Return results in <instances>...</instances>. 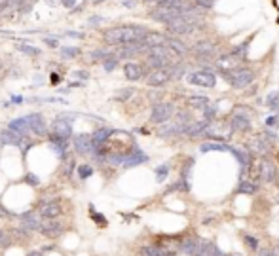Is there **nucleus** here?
Listing matches in <instances>:
<instances>
[{"label": "nucleus", "instance_id": "obj_27", "mask_svg": "<svg viewBox=\"0 0 279 256\" xmlns=\"http://www.w3.org/2000/svg\"><path fill=\"white\" fill-rule=\"evenodd\" d=\"M8 129H12L15 133H19V135H29V127H27V120H25V116L23 118H15V120L10 121V125Z\"/></svg>", "mask_w": 279, "mask_h": 256}, {"label": "nucleus", "instance_id": "obj_22", "mask_svg": "<svg viewBox=\"0 0 279 256\" xmlns=\"http://www.w3.org/2000/svg\"><path fill=\"white\" fill-rule=\"evenodd\" d=\"M230 127H232V131H249L251 121L243 114H234L232 120H230Z\"/></svg>", "mask_w": 279, "mask_h": 256}, {"label": "nucleus", "instance_id": "obj_4", "mask_svg": "<svg viewBox=\"0 0 279 256\" xmlns=\"http://www.w3.org/2000/svg\"><path fill=\"white\" fill-rule=\"evenodd\" d=\"M232 133L234 131L230 127V121H209V125L203 131V135L215 141H228Z\"/></svg>", "mask_w": 279, "mask_h": 256}, {"label": "nucleus", "instance_id": "obj_17", "mask_svg": "<svg viewBox=\"0 0 279 256\" xmlns=\"http://www.w3.org/2000/svg\"><path fill=\"white\" fill-rule=\"evenodd\" d=\"M123 76H126L129 82H139V80L144 76V67L139 63L129 61V63L123 65Z\"/></svg>", "mask_w": 279, "mask_h": 256}, {"label": "nucleus", "instance_id": "obj_14", "mask_svg": "<svg viewBox=\"0 0 279 256\" xmlns=\"http://www.w3.org/2000/svg\"><path fill=\"white\" fill-rule=\"evenodd\" d=\"M17 220L21 222V228H25V230H29L30 234L33 232H38L40 230V224H42V216L36 213H21L17 214Z\"/></svg>", "mask_w": 279, "mask_h": 256}, {"label": "nucleus", "instance_id": "obj_20", "mask_svg": "<svg viewBox=\"0 0 279 256\" xmlns=\"http://www.w3.org/2000/svg\"><path fill=\"white\" fill-rule=\"evenodd\" d=\"M196 256H224V254H222L221 250H219V247H216L215 243L205 241V239H200Z\"/></svg>", "mask_w": 279, "mask_h": 256}, {"label": "nucleus", "instance_id": "obj_11", "mask_svg": "<svg viewBox=\"0 0 279 256\" xmlns=\"http://www.w3.org/2000/svg\"><path fill=\"white\" fill-rule=\"evenodd\" d=\"M188 82L200 87H215L216 76L211 71H196L188 74Z\"/></svg>", "mask_w": 279, "mask_h": 256}, {"label": "nucleus", "instance_id": "obj_41", "mask_svg": "<svg viewBox=\"0 0 279 256\" xmlns=\"http://www.w3.org/2000/svg\"><path fill=\"white\" fill-rule=\"evenodd\" d=\"M12 234H14L15 237H19V239H29L30 235H33L29 232V230H25V228H21V226H19V228H14V230H12Z\"/></svg>", "mask_w": 279, "mask_h": 256}, {"label": "nucleus", "instance_id": "obj_54", "mask_svg": "<svg viewBox=\"0 0 279 256\" xmlns=\"http://www.w3.org/2000/svg\"><path fill=\"white\" fill-rule=\"evenodd\" d=\"M27 256H44V254L40 252V250H30V252Z\"/></svg>", "mask_w": 279, "mask_h": 256}, {"label": "nucleus", "instance_id": "obj_24", "mask_svg": "<svg viewBox=\"0 0 279 256\" xmlns=\"http://www.w3.org/2000/svg\"><path fill=\"white\" fill-rule=\"evenodd\" d=\"M148 157L144 156L141 150H135V152H129L128 156H123V159H122V165L123 167H135V165H139V164H144Z\"/></svg>", "mask_w": 279, "mask_h": 256}, {"label": "nucleus", "instance_id": "obj_28", "mask_svg": "<svg viewBox=\"0 0 279 256\" xmlns=\"http://www.w3.org/2000/svg\"><path fill=\"white\" fill-rule=\"evenodd\" d=\"M25 135H19V133H15V131H12V129H4L2 133H0V142H4V144H19V141H21Z\"/></svg>", "mask_w": 279, "mask_h": 256}, {"label": "nucleus", "instance_id": "obj_30", "mask_svg": "<svg viewBox=\"0 0 279 256\" xmlns=\"http://www.w3.org/2000/svg\"><path fill=\"white\" fill-rule=\"evenodd\" d=\"M165 46L169 48V50H173L177 55H184V53H188V48H186L184 44L180 42V40H177V38H171V36H167V42H165Z\"/></svg>", "mask_w": 279, "mask_h": 256}, {"label": "nucleus", "instance_id": "obj_35", "mask_svg": "<svg viewBox=\"0 0 279 256\" xmlns=\"http://www.w3.org/2000/svg\"><path fill=\"white\" fill-rule=\"evenodd\" d=\"M12 243H14V239H12L10 232H6V230H0V249H8Z\"/></svg>", "mask_w": 279, "mask_h": 256}, {"label": "nucleus", "instance_id": "obj_59", "mask_svg": "<svg viewBox=\"0 0 279 256\" xmlns=\"http://www.w3.org/2000/svg\"><path fill=\"white\" fill-rule=\"evenodd\" d=\"M0 71H2V59H0Z\"/></svg>", "mask_w": 279, "mask_h": 256}, {"label": "nucleus", "instance_id": "obj_12", "mask_svg": "<svg viewBox=\"0 0 279 256\" xmlns=\"http://www.w3.org/2000/svg\"><path fill=\"white\" fill-rule=\"evenodd\" d=\"M25 120H27V127H29V135H38V137H44L48 133V125H46V120H44L42 114H29V116H25Z\"/></svg>", "mask_w": 279, "mask_h": 256}, {"label": "nucleus", "instance_id": "obj_39", "mask_svg": "<svg viewBox=\"0 0 279 256\" xmlns=\"http://www.w3.org/2000/svg\"><path fill=\"white\" fill-rule=\"evenodd\" d=\"M243 241H245V245H247V249L258 250V239H257V237H253V235H247V234H245L243 235Z\"/></svg>", "mask_w": 279, "mask_h": 256}, {"label": "nucleus", "instance_id": "obj_36", "mask_svg": "<svg viewBox=\"0 0 279 256\" xmlns=\"http://www.w3.org/2000/svg\"><path fill=\"white\" fill-rule=\"evenodd\" d=\"M76 173H78V177L82 178V180H86V178H89L93 175V167L91 165H78V167H76Z\"/></svg>", "mask_w": 279, "mask_h": 256}, {"label": "nucleus", "instance_id": "obj_52", "mask_svg": "<svg viewBox=\"0 0 279 256\" xmlns=\"http://www.w3.org/2000/svg\"><path fill=\"white\" fill-rule=\"evenodd\" d=\"M74 76H76V78H82V80L89 78V74H87L86 71H76V72H74Z\"/></svg>", "mask_w": 279, "mask_h": 256}, {"label": "nucleus", "instance_id": "obj_23", "mask_svg": "<svg viewBox=\"0 0 279 256\" xmlns=\"http://www.w3.org/2000/svg\"><path fill=\"white\" fill-rule=\"evenodd\" d=\"M209 121L211 120H200V121H192V123H188L186 125V129L182 131L184 135H188V137H196V135H203V131H205V127L209 125Z\"/></svg>", "mask_w": 279, "mask_h": 256}, {"label": "nucleus", "instance_id": "obj_38", "mask_svg": "<svg viewBox=\"0 0 279 256\" xmlns=\"http://www.w3.org/2000/svg\"><path fill=\"white\" fill-rule=\"evenodd\" d=\"M110 57V51L108 50H95V51H91V59L93 61H105V59H108Z\"/></svg>", "mask_w": 279, "mask_h": 256}, {"label": "nucleus", "instance_id": "obj_21", "mask_svg": "<svg viewBox=\"0 0 279 256\" xmlns=\"http://www.w3.org/2000/svg\"><path fill=\"white\" fill-rule=\"evenodd\" d=\"M103 40L108 46H122V27H114L105 30L103 33Z\"/></svg>", "mask_w": 279, "mask_h": 256}, {"label": "nucleus", "instance_id": "obj_51", "mask_svg": "<svg viewBox=\"0 0 279 256\" xmlns=\"http://www.w3.org/2000/svg\"><path fill=\"white\" fill-rule=\"evenodd\" d=\"M277 123H279V116H273V118H268V120H266V125H268V127H275Z\"/></svg>", "mask_w": 279, "mask_h": 256}, {"label": "nucleus", "instance_id": "obj_25", "mask_svg": "<svg viewBox=\"0 0 279 256\" xmlns=\"http://www.w3.org/2000/svg\"><path fill=\"white\" fill-rule=\"evenodd\" d=\"M198 243H200L198 237H186V239H182V241L179 243V249L188 256H196V252H198Z\"/></svg>", "mask_w": 279, "mask_h": 256}, {"label": "nucleus", "instance_id": "obj_46", "mask_svg": "<svg viewBox=\"0 0 279 256\" xmlns=\"http://www.w3.org/2000/svg\"><path fill=\"white\" fill-rule=\"evenodd\" d=\"M89 211H91V218H93L95 222H97V224H99L101 228H103L105 224H107V220H105V216H101V214L97 213V211H95L93 207H89Z\"/></svg>", "mask_w": 279, "mask_h": 256}, {"label": "nucleus", "instance_id": "obj_1", "mask_svg": "<svg viewBox=\"0 0 279 256\" xmlns=\"http://www.w3.org/2000/svg\"><path fill=\"white\" fill-rule=\"evenodd\" d=\"M36 213L42 216V220H51V218H61L65 214V209L57 198H44L36 205Z\"/></svg>", "mask_w": 279, "mask_h": 256}, {"label": "nucleus", "instance_id": "obj_29", "mask_svg": "<svg viewBox=\"0 0 279 256\" xmlns=\"http://www.w3.org/2000/svg\"><path fill=\"white\" fill-rule=\"evenodd\" d=\"M249 150L251 154H258V156H266L268 154V142H264L260 137H257V139H253L249 144Z\"/></svg>", "mask_w": 279, "mask_h": 256}, {"label": "nucleus", "instance_id": "obj_10", "mask_svg": "<svg viewBox=\"0 0 279 256\" xmlns=\"http://www.w3.org/2000/svg\"><path fill=\"white\" fill-rule=\"evenodd\" d=\"M148 30L144 27H137V25H126L122 27V46H129V44H137L143 40V36Z\"/></svg>", "mask_w": 279, "mask_h": 256}, {"label": "nucleus", "instance_id": "obj_33", "mask_svg": "<svg viewBox=\"0 0 279 256\" xmlns=\"http://www.w3.org/2000/svg\"><path fill=\"white\" fill-rule=\"evenodd\" d=\"M209 150H222V152H234V148H230L226 144H219V142H207L201 144V152H209Z\"/></svg>", "mask_w": 279, "mask_h": 256}, {"label": "nucleus", "instance_id": "obj_5", "mask_svg": "<svg viewBox=\"0 0 279 256\" xmlns=\"http://www.w3.org/2000/svg\"><path fill=\"white\" fill-rule=\"evenodd\" d=\"M226 80L230 82L232 87H236V89H243L247 85L255 80V72L251 71V69H237V71L230 72V74H224Z\"/></svg>", "mask_w": 279, "mask_h": 256}, {"label": "nucleus", "instance_id": "obj_31", "mask_svg": "<svg viewBox=\"0 0 279 256\" xmlns=\"http://www.w3.org/2000/svg\"><path fill=\"white\" fill-rule=\"evenodd\" d=\"M257 190H258V182H255V180H241L239 186H237V192L239 194H249V196H253Z\"/></svg>", "mask_w": 279, "mask_h": 256}, {"label": "nucleus", "instance_id": "obj_40", "mask_svg": "<svg viewBox=\"0 0 279 256\" xmlns=\"http://www.w3.org/2000/svg\"><path fill=\"white\" fill-rule=\"evenodd\" d=\"M135 89L133 87H126V89H120V93H116V99L118 101H128L129 97H133Z\"/></svg>", "mask_w": 279, "mask_h": 256}, {"label": "nucleus", "instance_id": "obj_2", "mask_svg": "<svg viewBox=\"0 0 279 256\" xmlns=\"http://www.w3.org/2000/svg\"><path fill=\"white\" fill-rule=\"evenodd\" d=\"M186 6L180 4V6H158L150 12V17L158 23H164V25H169L171 21L182 17Z\"/></svg>", "mask_w": 279, "mask_h": 256}, {"label": "nucleus", "instance_id": "obj_26", "mask_svg": "<svg viewBox=\"0 0 279 256\" xmlns=\"http://www.w3.org/2000/svg\"><path fill=\"white\" fill-rule=\"evenodd\" d=\"M108 135H110V131L108 129H97L95 133L91 135V142H93V152L95 150H99V148H103V144L108 141Z\"/></svg>", "mask_w": 279, "mask_h": 256}, {"label": "nucleus", "instance_id": "obj_7", "mask_svg": "<svg viewBox=\"0 0 279 256\" xmlns=\"http://www.w3.org/2000/svg\"><path fill=\"white\" fill-rule=\"evenodd\" d=\"M173 112H175V108H173L171 103H156V105L152 107L150 121L156 123V125H162V123L171 120Z\"/></svg>", "mask_w": 279, "mask_h": 256}, {"label": "nucleus", "instance_id": "obj_6", "mask_svg": "<svg viewBox=\"0 0 279 256\" xmlns=\"http://www.w3.org/2000/svg\"><path fill=\"white\" fill-rule=\"evenodd\" d=\"M40 234L46 239H57L65 234V222H61V218H51V220H42L40 224Z\"/></svg>", "mask_w": 279, "mask_h": 256}, {"label": "nucleus", "instance_id": "obj_58", "mask_svg": "<svg viewBox=\"0 0 279 256\" xmlns=\"http://www.w3.org/2000/svg\"><path fill=\"white\" fill-rule=\"evenodd\" d=\"M224 256H241V254H237V252H230V254H224Z\"/></svg>", "mask_w": 279, "mask_h": 256}, {"label": "nucleus", "instance_id": "obj_49", "mask_svg": "<svg viewBox=\"0 0 279 256\" xmlns=\"http://www.w3.org/2000/svg\"><path fill=\"white\" fill-rule=\"evenodd\" d=\"M25 180H27V184H30V186H38V184H40V178L36 177V175H27V177H25Z\"/></svg>", "mask_w": 279, "mask_h": 256}, {"label": "nucleus", "instance_id": "obj_55", "mask_svg": "<svg viewBox=\"0 0 279 256\" xmlns=\"http://www.w3.org/2000/svg\"><path fill=\"white\" fill-rule=\"evenodd\" d=\"M63 4H65V6L72 8V6H74V0H63Z\"/></svg>", "mask_w": 279, "mask_h": 256}, {"label": "nucleus", "instance_id": "obj_50", "mask_svg": "<svg viewBox=\"0 0 279 256\" xmlns=\"http://www.w3.org/2000/svg\"><path fill=\"white\" fill-rule=\"evenodd\" d=\"M196 2L201 8H213V4H215V0H196Z\"/></svg>", "mask_w": 279, "mask_h": 256}, {"label": "nucleus", "instance_id": "obj_19", "mask_svg": "<svg viewBox=\"0 0 279 256\" xmlns=\"http://www.w3.org/2000/svg\"><path fill=\"white\" fill-rule=\"evenodd\" d=\"M258 175H260L262 182H273L275 180V165L272 162H268V159H262L260 167H258Z\"/></svg>", "mask_w": 279, "mask_h": 256}, {"label": "nucleus", "instance_id": "obj_8", "mask_svg": "<svg viewBox=\"0 0 279 256\" xmlns=\"http://www.w3.org/2000/svg\"><path fill=\"white\" fill-rule=\"evenodd\" d=\"M241 59L243 57L239 55L237 51H232V53H226V55L219 57V61H215L216 69L224 74H230V72H234L239 69V65H241Z\"/></svg>", "mask_w": 279, "mask_h": 256}, {"label": "nucleus", "instance_id": "obj_56", "mask_svg": "<svg viewBox=\"0 0 279 256\" xmlns=\"http://www.w3.org/2000/svg\"><path fill=\"white\" fill-rule=\"evenodd\" d=\"M51 82H53V84H55V82H59V76H57V74H53V76H51Z\"/></svg>", "mask_w": 279, "mask_h": 256}, {"label": "nucleus", "instance_id": "obj_3", "mask_svg": "<svg viewBox=\"0 0 279 256\" xmlns=\"http://www.w3.org/2000/svg\"><path fill=\"white\" fill-rule=\"evenodd\" d=\"M69 118H72V116L63 114L51 123L50 141H69V137L72 135V121H69Z\"/></svg>", "mask_w": 279, "mask_h": 256}, {"label": "nucleus", "instance_id": "obj_13", "mask_svg": "<svg viewBox=\"0 0 279 256\" xmlns=\"http://www.w3.org/2000/svg\"><path fill=\"white\" fill-rule=\"evenodd\" d=\"M169 80H171L169 67H167V69H154V71H150L146 74V84L152 85V87H162V85H165Z\"/></svg>", "mask_w": 279, "mask_h": 256}, {"label": "nucleus", "instance_id": "obj_48", "mask_svg": "<svg viewBox=\"0 0 279 256\" xmlns=\"http://www.w3.org/2000/svg\"><path fill=\"white\" fill-rule=\"evenodd\" d=\"M0 218H2V220H8V218H14V214L10 213L6 207L0 205Z\"/></svg>", "mask_w": 279, "mask_h": 256}, {"label": "nucleus", "instance_id": "obj_42", "mask_svg": "<svg viewBox=\"0 0 279 256\" xmlns=\"http://www.w3.org/2000/svg\"><path fill=\"white\" fill-rule=\"evenodd\" d=\"M72 169H74V162H72V157H65V162H63V173H65V177H71Z\"/></svg>", "mask_w": 279, "mask_h": 256}, {"label": "nucleus", "instance_id": "obj_45", "mask_svg": "<svg viewBox=\"0 0 279 256\" xmlns=\"http://www.w3.org/2000/svg\"><path fill=\"white\" fill-rule=\"evenodd\" d=\"M17 48H19V50H21L23 53H27V55H38V53H40V50H36V48H30V46H27V44H19Z\"/></svg>", "mask_w": 279, "mask_h": 256}, {"label": "nucleus", "instance_id": "obj_15", "mask_svg": "<svg viewBox=\"0 0 279 256\" xmlns=\"http://www.w3.org/2000/svg\"><path fill=\"white\" fill-rule=\"evenodd\" d=\"M165 42H167V36L162 35V33H154V30H148L141 40L146 51L152 50V48H162V46H165Z\"/></svg>", "mask_w": 279, "mask_h": 256}, {"label": "nucleus", "instance_id": "obj_57", "mask_svg": "<svg viewBox=\"0 0 279 256\" xmlns=\"http://www.w3.org/2000/svg\"><path fill=\"white\" fill-rule=\"evenodd\" d=\"M93 4H101V2H105V0H91Z\"/></svg>", "mask_w": 279, "mask_h": 256}, {"label": "nucleus", "instance_id": "obj_9", "mask_svg": "<svg viewBox=\"0 0 279 256\" xmlns=\"http://www.w3.org/2000/svg\"><path fill=\"white\" fill-rule=\"evenodd\" d=\"M196 28H198V23L190 21L186 17H179V19H175V21H171L167 25V30L177 36L192 35V33H196Z\"/></svg>", "mask_w": 279, "mask_h": 256}, {"label": "nucleus", "instance_id": "obj_18", "mask_svg": "<svg viewBox=\"0 0 279 256\" xmlns=\"http://www.w3.org/2000/svg\"><path fill=\"white\" fill-rule=\"evenodd\" d=\"M216 51V46L211 40H201L194 46V53L200 57V59H209V57H213Z\"/></svg>", "mask_w": 279, "mask_h": 256}, {"label": "nucleus", "instance_id": "obj_37", "mask_svg": "<svg viewBox=\"0 0 279 256\" xmlns=\"http://www.w3.org/2000/svg\"><path fill=\"white\" fill-rule=\"evenodd\" d=\"M116 67H118V57H116V55H110L108 59H105V61H103V69H105L107 72H112Z\"/></svg>", "mask_w": 279, "mask_h": 256}, {"label": "nucleus", "instance_id": "obj_43", "mask_svg": "<svg viewBox=\"0 0 279 256\" xmlns=\"http://www.w3.org/2000/svg\"><path fill=\"white\" fill-rule=\"evenodd\" d=\"M167 173H169V167L167 165H160L156 169V178H158V182H164L165 177H167Z\"/></svg>", "mask_w": 279, "mask_h": 256}, {"label": "nucleus", "instance_id": "obj_32", "mask_svg": "<svg viewBox=\"0 0 279 256\" xmlns=\"http://www.w3.org/2000/svg\"><path fill=\"white\" fill-rule=\"evenodd\" d=\"M188 105L194 108H200V110H207L209 99H205V97H190V99H188Z\"/></svg>", "mask_w": 279, "mask_h": 256}, {"label": "nucleus", "instance_id": "obj_44", "mask_svg": "<svg viewBox=\"0 0 279 256\" xmlns=\"http://www.w3.org/2000/svg\"><path fill=\"white\" fill-rule=\"evenodd\" d=\"M146 2H156L158 6H180L182 0H146Z\"/></svg>", "mask_w": 279, "mask_h": 256}, {"label": "nucleus", "instance_id": "obj_16", "mask_svg": "<svg viewBox=\"0 0 279 256\" xmlns=\"http://www.w3.org/2000/svg\"><path fill=\"white\" fill-rule=\"evenodd\" d=\"M74 150L78 152L80 156H87V154H93V142H91V135H76L74 137Z\"/></svg>", "mask_w": 279, "mask_h": 256}, {"label": "nucleus", "instance_id": "obj_34", "mask_svg": "<svg viewBox=\"0 0 279 256\" xmlns=\"http://www.w3.org/2000/svg\"><path fill=\"white\" fill-rule=\"evenodd\" d=\"M266 107L270 108V110H279V89L268 95V99H266Z\"/></svg>", "mask_w": 279, "mask_h": 256}, {"label": "nucleus", "instance_id": "obj_47", "mask_svg": "<svg viewBox=\"0 0 279 256\" xmlns=\"http://www.w3.org/2000/svg\"><path fill=\"white\" fill-rule=\"evenodd\" d=\"M61 53H63V57H67V59H71V57H76L80 53L78 48H63L61 50Z\"/></svg>", "mask_w": 279, "mask_h": 256}, {"label": "nucleus", "instance_id": "obj_53", "mask_svg": "<svg viewBox=\"0 0 279 256\" xmlns=\"http://www.w3.org/2000/svg\"><path fill=\"white\" fill-rule=\"evenodd\" d=\"M46 44H48L50 48H57V40H53V38H50V40L46 38Z\"/></svg>", "mask_w": 279, "mask_h": 256}]
</instances>
